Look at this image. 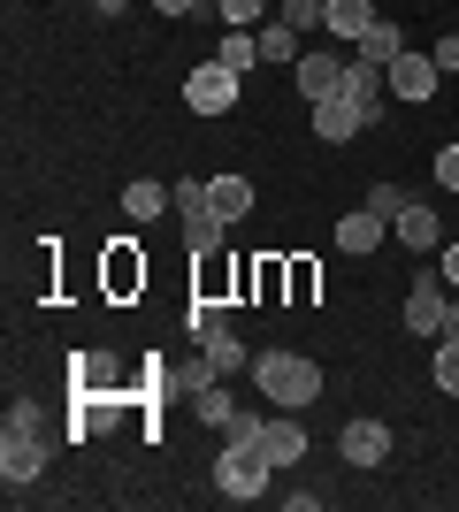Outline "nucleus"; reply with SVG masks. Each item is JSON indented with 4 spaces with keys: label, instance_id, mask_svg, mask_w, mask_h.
I'll return each instance as SVG.
<instances>
[{
    "label": "nucleus",
    "instance_id": "obj_9",
    "mask_svg": "<svg viewBox=\"0 0 459 512\" xmlns=\"http://www.w3.org/2000/svg\"><path fill=\"white\" fill-rule=\"evenodd\" d=\"M406 329H414V337H444V283H437V268H421L414 291H406Z\"/></svg>",
    "mask_w": 459,
    "mask_h": 512
},
{
    "label": "nucleus",
    "instance_id": "obj_12",
    "mask_svg": "<svg viewBox=\"0 0 459 512\" xmlns=\"http://www.w3.org/2000/svg\"><path fill=\"white\" fill-rule=\"evenodd\" d=\"M176 199H169V184H153V176H138V184H123V214H131L138 230H146V222H161V214H169Z\"/></svg>",
    "mask_w": 459,
    "mask_h": 512
},
{
    "label": "nucleus",
    "instance_id": "obj_18",
    "mask_svg": "<svg viewBox=\"0 0 459 512\" xmlns=\"http://www.w3.org/2000/svg\"><path fill=\"white\" fill-rule=\"evenodd\" d=\"M207 367H215V375H253V352H245L230 329H215V337H207Z\"/></svg>",
    "mask_w": 459,
    "mask_h": 512
},
{
    "label": "nucleus",
    "instance_id": "obj_21",
    "mask_svg": "<svg viewBox=\"0 0 459 512\" xmlns=\"http://www.w3.org/2000/svg\"><path fill=\"white\" fill-rule=\"evenodd\" d=\"M261 62H299V31H291L284 16L261 23Z\"/></svg>",
    "mask_w": 459,
    "mask_h": 512
},
{
    "label": "nucleus",
    "instance_id": "obj_36",
    "mask_svg": "<svg viewBox=\"0 0 459 512\" xmlns=\"http://www.w3.org/2000/svg\"><path fill=\"white\" fill-rule=\"evenodd\" d=\"M444 337H459V299H444Z\"/></svg>",
    "mask_w": 459,
    "mask_h": 512
},
{
    "label": "nucleus",
    "instance_id": "obj_7",
    "mask_svg": "<svg viewBox=\"0 0 459 512\" xmlns=\"http://www.w3.org/2000/svg\"><path fill=\"white\" fill-rule=\"evenodd\" d=\"M360 123H375L360 100H345V92H329V100H314V138L322 146H345V138H360Z\"/></svg>",
    "mask_w": 459,
    "mask_h": 512
},
{
    "label": "nucleus",
    "instance_id": "obj_27",
    "mask_svg": "<svg viewBox=\"0 0 459 512\" xmlns=\"http://www.w3.org/2000/svg\"><path fill=\"white\" fill-rule=\"evenodd\" d=\"M429 375H437L444 398H459V337H444V344H437V367H429Z\"/></svg>",
    "mask_w": 459,
    "mask_h": 512
},
{
    "label": "nucleus",
    "instance_id": "obj_6",
    "mask_svg": "<svg viewBox=\"0 0 459 512\" xmlns=\"http://www.w3.org/2000/svg\"><path fill=\"white\" fill-rule=\"evenodd\" d=\"M337 451H345V467H383L391 459V428L375 421V413H360V421L337 428Z\"/></svg>",
    "mask_w": 459,
    "mask_h": 512
},
{
    "label": "nucleus",
    "instance_id": "obj_8",
    "mask_svg": "<svg viewBox=\"0 0 459 512\" xmlns=\"http://www.w3.org/2000/svg\"><path fill=\"white\" fill-rule=\"evenodd\" d=\"M437 77H444V69H437V54H398V62L383 69V85H391L406 107H421V100H429V92H437Z\"/></svg>",
    "mask_w": 459,
    "mask_h": 512
},
{
    "label": "nucleus",
    "instance_id": "obj_19",
    "mask_svg": "<svg viewBox=\"0 0 459 512\" xmlns=\"http://www.w3.org/2000/svg\"><path fill=\"white\" fill-rule=\"evenodd\" d=\"M69 375H77V390H100V398H123V390H115V360H108V352H85V360L69 367Z\"/></svg>",
    "mask_w": 459,
    "mask_h": 512
},
{
    "label": "nucleus",
    "instance_id": "obj_3",
    "mask_svg": "<svg viewBox=\"0 0 459 512\" xmlns=\"http://www.w3.org/2000/svg\"><path fill=\"white\" fill-rule=\"evenodd\" d=\"M46 474V428H0V482L31 490Z\"/></svg>",
    "mask_w": 459,
    "mask_h": 512
},
{
    "label": "nucleus",
    "instance_id": "obj_26",
    "mask_svg": "<svg viewBox=\"0 0 459 512\" xmlns=\"http://www.w3.org/2000/svg\"><path fill=\"white\" fill-rule=\"evenodd\" d=\"M276 16H284L291 31H299V39H306V31H322V16H329V0H276Z\"/></svg>",
    "mask_w": 459,
    "mask_h": 512
},
{
    "label": "nucleus",
    "instance_id": "obj_25",
    "mask_svg": "<svg viewBox=\"0 0 459 512\" xmlns=\"http://www.w3.org/2000/svg\"><path fill=\"white\" fill-rule=\"evenodd\" d=\"M207 8L222 16V31H253V23H261V8H276V0H207Z\"/></svg>",
    "mask_w": 459,
    "mask_h": 512
},
{
    "label": "nucleus",
    "instance_id": "obj_16",
    "mask_svg": "<svg viewBox=\"0 0 459 512\" xmlns=\"http://www.w3.org/2000/svg\"><path fill=\"white\" fill-rule=\"evenodd\" d=\"M352 54H360V62H375V69H391L398 54H406V31H398V23H383V16H375V23H368V39L352 46Z\"/></svg>",
    "mask_w": 459,
    "mask_h": 512
},
{
    "label": "nucleus",
    "instance_id": "obj_13",
    "mask_svg": "<svg viewBox=\"0 0 459 512\" xmlns=\"http://www.w3.org/2000/svg\"><path fill=\"white\" fill-rule=\"evenodd\" d=\"M391 230H398V245H414V253H437V230H444V222H437V207L406 199V214H398Z\"/></svg>",
    "mask_w": 459,
    "mask_h": 512
},
{
    "label": "nucleus",
    "instance_id": "obj_33",
    "mask_svg": "<svg viewBox=\"0 0 459 512\" xmlns=\"http://www.w3.org/2000/svg\"><path fill=\"white\" fill-rule=\"evenodd\" d=\"M437 69H459V31H444V39H437Z\"/></svg>",
    "mask_w": 459,
    "mask_h": 512
},
{
    "label": "nucleus",
    "instance_id": "obj_1",
    "mask_svg": "<svg viewBox=\"0 0 459 512\" xmlns=\"http://www.w3.org/2000/svg\"><path fill=\"white\" fill-rule=\"evenodd\" d=\"M253 383H261V398L268 406H284V413H299V406H314L322 398V367L306 360V352H253Z\"/></svg>",
    "mask_w": 459,
    "mask_h": 512
},
{
    "label": "nucleus",
    "instance_id": "obj_35",
    "mask_svg": "<svg viewBox=\"0 0 459 512\" xmlns=\"http://www.w3.org/2000/svg\"><path fill=\"white\" fill-rule=\"evenodd\" d=\"M444 283L459 291V245H444Z\"/></svg>",
    "mask_w": 459,
    "mask_h": 512
},
{
    "label": "nucleus",
    "instance_id": "obj_20",
    "mask_svg": "<svg viewBox=\"0 0 459 512\" xmlns=\"http://www.w3.org/2000/svg\"><path fill=\"white\" fill-rule=\"evenodd\" d=\"M192 406H199V421H207V428H230V421H238V406H230V390H222V383H199Z\"/></svg>",
    "mask_w": 459,
    "mask_h": 512
},
{
    "label": "nucleus",
    "instance_id": "obj_17",
    "mask_svg": "<svg viewBox=\"0 0 459 512\" xmlns=\"http://www.w3.org/2000/svg\"><path fill=\"white\" fill-rule=\"evenodd\" d=\"M261 451L276 459V467H299V459H306V436H299V421H261Z\"/></svg>",
    "mask_w": 459,
    "mask_h": 512
},
{
    "label": "nucleus",
    "instance_id": "obj_5",
    "mask_svg": "<svg viewBox=\"0 0 459 512\" xmlns=\"http://www.w3.org/2000/svg\"><path fill=\"white\" fill-rule=\"evenodd\" d=\"M291 85L306 92V107L329 100V92L345 85V54H337V46H314V54H299V62H291Z\"/></svg>",
    "mask_w": 459,
    "mask_h": 512
},
{
    "label": "nucleus",
    "instance_id": "obj_29",
    "mask_svg": "<svg viewBox=\"0 0 459 512\" xmlns=\"http://www.w3.org/2000/svg\"><path fill=\"white\" fill-rule=\"evenodd\" d=\"M368 207L383 214V222H398V214H406V192H398V184H368Z\"/></svg>",
    "mask_w": 459,
    "mask_h": 512
},
{
    "label": "nucleus",
    "instance_id": "obj_34",
    "mask_svg": "<svg viewBox=\"0 0 459 512\" xmlns=\"http://www.w3.org/2000/svg\"><path fill=\"white\" fill-rule=\"evenodd\" d=\"M161 16H192V8H207V0H153Z\"/></svg>",
    "mask_w": 459,
    "mask_h": 512
},
{
    "label": "nucleus",
    "instance_id": "obj_10",
    "mask_svg": "<svg viewBox=\"0 0 459 512\" xmlns=\"http://www.w3.org/2000/svg\"><path fill=\"white\" fill-rule=\"evenodd\" d=\"M368 23H375V8H368V0H329L322 31H329L337 46H360V39H368Z\"/></svg>",
    "mask_w": 459,
    "mask_h": 512
},
{
    "label": "nucleus",
    "instance_id": "obj_2",
    "mask_svg": "<svg viewBox=\"0 0 459 512\" xmlns=\"http://www.w3.org/2000/svg\"><path fill=\"white\" fill-rule=\"evenodd\" d=\"M268 474H276V459H268L261 444H230V436H222V459H215V490L222 497L253 505V497L268 490Z\"/></svg>",
    "mask_w": 459,
    "mask_h": 512
},
{
    "label": "nucleus",
    "instance_id": "obj_22",
    "mask_svg": "<svg viewBox=\"0 0 459 512\" xmlns=\"http://www.w3.org/2000/svg\"><path fill=\"white\" fill-rule=\"evenodd\" d=\"M215 62H230L245 77V69L261 62V39H253V31H222V46H215Z\"/></svg>",
    "mask_w": 459,
    "mask_h": 512
},
{
    "label": "nucleus",
    "instance_id": "obj_28",
    "mask_svg": "<svg viewBox=\"0 0 459 512\" xmlns=\"http://www.w3.org/2000/svg\"><path fill=\"white\" fill-rule=\"evenodd\" d=\"M184 321H192V337H199V344L215 337V329H230V321H222V306H215V299H192V314H184Z\"/></svg>",
    "mask_w": 459,
    "mask_h": 512
},
{
    "label": "nucleus",
    "instance_id": "obj_14",
    "mask_svg": "<svg viewBox=\"0 0 459 512\" xmlns=\"http://www.w3.org/2000/svg\"><path fill=\"white\" fill-rule=\"evenodd\" d=\"M383 230H391V222H383L375 207L345 214V222H337V253H375V245H383Z\"/></svg>",
    "mask_w": 459,
    "mask_h": 512
},
{
    "label": "nucleus",
    "instance_id": "obj_32",
    "mask_svg": "<svg viewBox=\"0 0 459 512\" xmlns=\"http://www.w3.org/2000/svg\"><path fill=\"white\" fill-rule=\"evenodd\" d=\"M8 428H46V421H39V406H31V398H16V406H8Z\"/></svg>",
    "mask_w": 459,
    "mask_h": 512
},
{
    "label": "nucleus",
    "instance_id": "obj_4",
    "mask_svg": "<svg viewBox=\"0 0 459 512\" xmlns=\"http://www.w3.org/2000/svg\"><path fill=\"white\" fill-rule=\"evenodd\" d=\"M184 107H192V115H230V107H238V69L199 62L192 77H184Z\"/></svg>",
    "mask_w": 459,
    "mask_h": 512
},
{
    "label": "nucleus",
    "instance_id": "obj_31",
    "mask_svg": "<svg viewBox=\"0 0 459 512\" xmlns=\"http://www.w3.org/2000/svg\"><path fill=\"white\" fill-rule=\"evenodd\" d=\"M291 299H314V260H291Z\"/></svg>",
    "mask_w": 459,
    "mask_h": 512
},
{
    "label": "nucleus",
    "instance_id": "obj_30",
    "mask_svg": "<svg viewBox=\"0 0 459 512\" xmlns=\"http://www.w3.org/2000/svg\"><path fill=\"white\" fill-rule=\"evenodd\" d=\"M437 184H444V192H452V199H459V138H452V146H444V153H437Z\"/></svg>",
    "mask_w": 459,
    "mask_h": 512
},
{
    "label": "nucleus",
    "instance_id": "obj_23",
    "mask_svg": "<svg viewBox=\"0 0 459 512\" xmlns=\"http://www.w3.org/2000/svg\"><path fill=\"white\" fill-rule=\"evenodd\" d=\"M138 283H146V260H138L131 245H115L108 253V291H138Z\"/></svg>",
    "mask_w": 459,
    "mask_h": 512
},
{
    "label": "nucleus",
    "instance_id": "obj_24",
    "mask_svg": "<svg viewBox=\"0 0 459 512\" xmlns=\"http://www.w3.org/2000/svg\"><path fill=\"white\" fill-rule=\"evenodd\" d=\"M169 199H176L169 214H184V230H192V222H207V214H215V207H207V184H199V176H192V184H169Z\"/></svg>",
    "mask_w": 459,
    "mask_h": 512
},
{
    "label": "nucleus",
    "instance_id": "obj_11",
    "mask_svg": "<svg viewBox=\"0 0 459 512\" xmlns=\"http://www.w3.org/2000/svg\"><path fill=\"white\" fill-rule=\"evenodd\" d=\"M207 207H215V222H245L253 214V184L245 176H207Z\"/></svg>",
    "mask_w": 459,
    "mask_h": 512
},
{
    "label": "nucleus",
    "instance_id": "obj_37",
    "mask_svg": "<svg viewBox=\"0 0 459 512\" xmlns=\"http://www.w3.org/2000/svg\"><path fill=\"white\" fill-rule=\"evenodd\" d=\"M452 138H459V130H452Z\"/></svg>",
    "mask_w": 459,
    "mask_h": 512
},
{
    "label": "nucleus",
    "instance_id": "obj_15",
    "mask_svg": "<svg viewBox=\"0 0 459 512\" xmlns=\"http://www.w3.org/2000/svg\"><path fill=\"white\" fill-rule=\"evenodd\" d=\"M337 92H345V100H360V107L375 115V107H383V69L360 62V54H345V85H337Z\"/></svg>",
    "mask_w": 459,
    "mask_h": 512
}]
</instances>
